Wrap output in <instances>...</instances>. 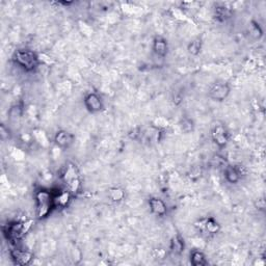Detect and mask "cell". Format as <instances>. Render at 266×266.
Returning a JSON list of instances; mask_svg holds the SVG:
<instances>
[{
	"label": "cell",
	"instance_id": "1",
	"mask_svg": "<svg viewBox=\"0 0 266 266\" xmlns=\"http://www.w3.org/2000/svg\"><path fill=\"white\" fill-rule=\"evenodd\" d=\"M12 60L14 64L20 68L26 73H32L36 71L40 66V57L38 55L28 48H20L13 53Z\"/></svg>",
	"mask_w": 266,
	"mask_h": 266
},
{
	"label": "cell",
	"instance_id": "2",
	"mask_svg": "<svg viewBox=\"0 0 266 266\" xmlns=\"http://www.w3.org/2000/svg\"><path fill=\"white\" fill-rule=\"evenodd\" d=\"M31 224L32 222H20V221L7 223L2 228L5 239L11 242L14 246L18 245V243L23 239L29 228H31L32 226Z\"/></svg>",
	"mask_w": 266,
	"mask_h": 266
},
{
	"label": "cell",
	"instance_id": "3",
	"mask_svg": "<svg viewBox=\"0 0 266 266\" xmlns=\"http://www.w3.org/2000/svg\"><path fill=\"white\" fill-rule=\"evenodd\" d=\"M54 193L46 190H40L36 192V206L37 219L43 220L51 213L54 208Z\"/></svg>",
	"mask_w": 266,
	"mask_h": 266
},
{
	"label": "cell",
	"instance_id": "4",
	"mask_svg": "<svg viewBox=\"0 0 266 266\" xmlns=\"http://www.w3.org/2000/svg\"><path fill=\"white\" fill-rule=\"evenodd\" d=\"M62 180L67 186V190L70 191L73 195L80 190L81 180L79 172L74 163H68L62 172Z\"/></svg>",
	"mask_w": 266,
	"mask_h": 266
},
{
	"label": "cell",
	"instance_id": "5",
	"mask_svg": "<svg viewBox=\"0 0 266 266\" xmlns=\"http://www.w3.org/2000/svg\"><path fill=\"white\" fill-rule=\"evenodd\" d=\"M230 93L231 85L229 82L225 80H218L210 85L208 90V97L215 102H224L230 96Z\"/></svg>",
	"mask_w": 266,
	"mask_h": 266
},
{
	"label": "cell",
	"instance_id": "6",
	"mask_svg": "<svg viewBox=\"0 0 266 266\" xmlns=\"http://www.w3.org/2000/svg\"><path fill=\"white\" fill-rule=\"evenodd\" d=\"M210 135L212 142L215 144L216 147H219L220 149L226 148L230 141V133L228 128L222 123H216L213 125Z\"/></svg>",
	"mask_w": 266,
	"mask_h": 266
},
{
	"label": "cell",
	"instance_id": "7",
	"mask_svg": "<svg viewBox=\"0 0 266 266\" xmlns=\"http://www.w3.org/2000/svg\"><path fill=\"white\" fill-rule=\"evenodd\" d=\"M83 104L90 114H99L105 107L103 98L96 92L87 93L83 98Z\"/></svg>",
	"mask_w": 266,
	"mask_h": 266
},
{
	"label": "cell",
	"instance_id": "8",
	"mask_svg": "<svg viewBox=\"0 0 266 266\" xmlns=\"http://www.w3.org/2000/svg\"><path fill=\"white\" fill-rule=\"evenodd\" d=\"M194 227L199 232L207 235H216L222 229L221 224L213 218L200 219L194 223Z\"/></svg>",
	"mask_w": 266,
	"mask_h": 266
},
{
	"label": "cell",
	"instance_id": "9",
	"mask_svg": "<svg viewBox=\"0 0 266 266\" xmlns=\"http://www.w3.org/2000/svg\"><path fill=\"white\" fill-rule=\"evenodd\" d=\"M9 256H11V259L14 264L20 266L31 264L34 259V254L32 252L18 248V245H15L14 248L9 251Z\"/></svg>",
	"mask_w": 266,
	"mask_h": 266
},
{
	"label": "cell",
	"instance_id": "10",
	"mask_svg": "<svg viewBox=\"0 0 266 266\" xmlns=\"http://www.w3.org/2000/svg\"><path fill=\"white\" fill-rule=\"evenodd\" d=\"M225 180L230 184H237L245 176V169L242 165H227L224 170Z\"/></svg>",
	"mask_w": 266,
	"mask_h": 266
},
{
	"label": "cell",
	"instance_id": "11",
	"mask_svg": "<svg viewBox=\"0 0 266 266\" xmlns=\"http://www.w3.org/2000/svg\"><path fill=\"white\" fill-rule=\"evenodd\" d=\"M53 142L57 148H60V149L63 150H67L74 144L75 135L70 131L61 129L56 131V133L54 134Z\"/></svg>",
	"mask_w": 266,
	"mask_h": 266
},
{
	"label": "cell",
	"instance_id": "12",
	"mask_svg": "<svg viewBox=\"0 0 266 266\" xmlns=\"http://www.w3.org/2000/svg\"><path fill=\"white\" fill-rule=\"evenodd\" d=\"M148 206H149L151 213L157 218H163L169 211V207H167L166 203L158 196H151L148 200Z\"/></svg>",
	"mask_w": 266,
	"mask_h": 266
},
{
	"label": "cell",
	"instance_id": "13",
	"mask_svg": "<svg viewBox=\"0 0 266 266\" xmlns=\"http://www.w3.org/2000/svg\"><path fill=\"white\" fill-rule=\"evenodd\" d=\"M152 50L156 56H158L160 58L166 57V55L169 54V42L166 41V38L163 37L157 36L153 38L152 42Z\"/></svg>",
	"mask_w": 266,
	"mask_h": 266
},
{
	"label": "cell",
	"instance_id": "14",
	"mask_svg": "<svg viewBox=\"0 0 266 266\" xmlns=\"http://www.w3.org/2000/svg\"><path fill=\"white\" fill-rule=\"evenodd\" d=\"M73 194L69 190H63V191H57L54 193V208H65L69 204H70L72 200Z\"/></svg>",
	"mask_w": 266,
	"mask_h": 266
},
{
	"label": "cell",
	"instance_id": "15",
	"mask_svg": "<svg viewBox=\"0 0 266 266\" xmlns=\"http://www.w3.org/2000/svg\"><path fill=\"white\" fill-rule=\"evenodd\" d=\"M185 250V240L181 235L177 234L171 239L170 242V251L174 254L179 256L181 255Z\"/></svg>",
	"mask_w": 266,
	"mask_h": 266
},
{
	"label": "cell",
	"instance_id": "16",
	"mask_svg": "<svg viewBox=\"0 0 266 266\" xmlns=\"http://www.w3.org/2000/svg\"><path fill=\"white\" fill-rule=\"evenodd\" d=\"M233 15V11L227 5H218L214 8V17L220 22H225L230 19Z\"/></svg>",
	"mask_w": 266,
	"mask_h": 266
},
{
	"label": "cell",
	"instance_id": "17",
	"mask_svg": "<svg viewBox=\"0 0 266 266\" xmlns=\"http://www.w3.org/2000/svg\"><path fill=\"white\" fill-rule=\"evenodd\" d=\"M190 263L193 266H205L208 264L206 255L200 250H193L190 252Z\"/></svg>",
	"mask_w": 266,
	"mask_h": 266
},
{
	"label": "cell",
	"instance_id": "18",
	"mask_svg": "<svg viewBox=\"0 0 266 266\" xmlns=\"http://www.w3.org/2000/svg\"><path fill=\"white\" fill-rule=\"evenodd\" d=\"M107 196L114 203H120L125 200L126 192L121 187H112L107 190Z\"/></svg>",
	"mask_w": 266,
	"mask_h": 266
},
{
	"label": "cell",
	"instance_id": "19",
	"mask_svg": "<svg viewBox=\"0 0 266 266\" xmlns=\"http://www.w3.org/2000/svg\"><path fill=\"white\" fill-rule=\"evenodd\" d=\"M202 48H203L202 38H193L192 41H190L189 43V45H187V51H189V53L190 55L196 56V55H199L201 53Z\"/></svg>",
	"mask_w": 266,
	"mask_h": 266
},
{
	"label": "cell",
	"instance_id": "20",
	"mask_svg": "<svg viewBox=\"0 0 266 266\" xmlns=\"http://www.w3.org/2000/svg\"><path fill=\"white\" fill-rule=\"evenodd\" d=\"M181 131L184 133H190L194 129V123L190 117H184L180 122Z\"/></svg>",
	"mask_w": 266,
	"mask_h": 266
},
{
	"label": "cell",
	"instance_id": "21",
	"mask_svg": "<svg viewBox=\"0 0 266 266\" xmlns=\"http://www.w3.org/2000/svg\"><path fill=\"white\" fill-rule=\"evenodd\" d=\"M251 24H252L251 25V34L254 35L255 38H258V40H259V38H261L262 36H263V31H262L261 26L259 25V23L255 22V21H252Z\"/></svg>",
	"mask_w": 266,
	"mask_h": 266
},
{
	"label": "cell",
	"instance_id": "22",
	"mask_svg": "<svg viewBox=\"0 0 266 266\" xmlns=\"http://www.w3.org/2000/svg\"><path fill=\"white\" fill-rule=\"evenodd\" d=\"M22 106H20L19 104L13 106L11 108V111H9V115H11V119H15V117H21L23 110Z\"/></svg>",
	"mask_w": 266,
	"mask_h": 266
},
{
	"label": "cell",
	"instance_id": "23",
	"mask_svg": "<svg viewBox=\"0 0 266 266\" xmlns=\"http://www.w3.org/2000/svg\"><path fill=\"white\" fill-rule=\"evenodd\" d=\"M0 136H1V140L3 142L11 137V132L8 130V127H6L4 124H1V126H0Z\"/></svg>",
	"mask_w": 266,
	"mask_h": 266
},
{
	"label": "cell",
	"instance_id": "24",
	"mask_svg": "<svg viewBox=\"0 0 266 266\" xmlns=\"http://www.w3.org/2000/svg\"><path fill=\"white\" fill-rule=\"evenodd\" d=\"M255 208L257 209L258 211H265V207H266V204H265V200L264 198H259L255 201Z\"/></svg>",
	"mask_w": 266,
	"mask_h": 266
},
{
	"label": "cell",
	"instance_id": "25",
	"mask_svg": "<svg viewBox=\"0 0 266 266\" xmlns=\"http://www.w3.org/2000/svg\"><path fill=\"white\" fill-rule=\"evenodd\" d=\"M189 176L190 177V179L196 180V179H199L200 177L202 176V171L199 169V167H194V169H191Z\"/></svg>",
	"mask_w": 266,
	"mask_h": 266
}]
</instances>
